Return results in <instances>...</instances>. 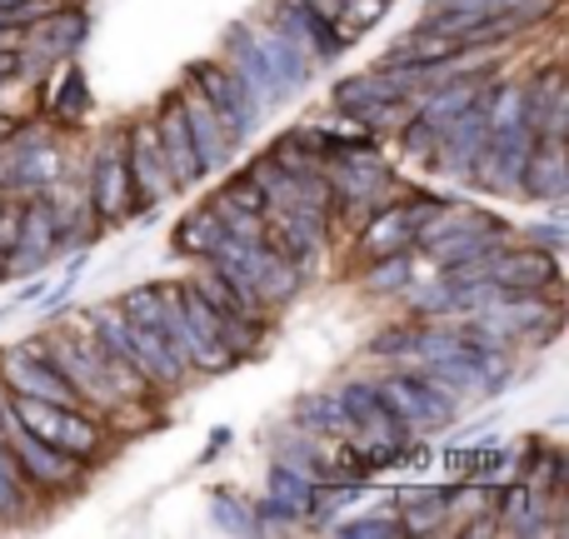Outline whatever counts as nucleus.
<instances>
[{
	"label": "nucleus",
	"instance_id": "f257e3e1",
	"mask_svg": "<svg viewBox=\"0 0 569 539\" xmlns=\"http://www.w3.org/2000/svg\"><path fill=\"white\" fill-rule=\"evenodd\" d=\"M86 190H90L96 220H106V226L136 216V190H130V166H126V130H110V136L100 140L96 160H90Z\"/></svg>",
	"mask_w": 569,
	"mask_h": 539
},
{
	"label": "nucleus",
	"instance_id": "f03ea898",
	"mask_svg": "<svg viewBox=\"0 0 569 539\" xmlns=\"http://www.w3.org/2000/svg\"><path fill=\"white\" fill-rule=\"evenodd\" d=\"M6 450H10L20 480H26L30 490L66 495V490H76V485L86 480V460H76V455H66V450H56V445L36 440V435H26L20 425L6 435Z\"/></svg>",
	"mask_w": 569,
	"mask_h": 539
},
{
	"label": "nucleus",
	"instance_id": "7ed1b4c3",
	"mask_svg": "<svg viewBox=\"0 0 569 539\" xmlns=\"http://www.w3.org/2000/svg\"><path fill=\"white\" fill-rule=\"evenodd\" d=\"M0 385H6L10 395H30V400L76 405V410H86V405H80V395L66 385V375L50 365L46 350H26V345H16V350H0Z\"/></svg>",
	"mask_w": 569,
	"mask_h": 539
},
{
	"label": "nucleus",
	"instance_id": "20e7f679",
	"mask_svg": "<svg viewBox=\"0 0 569 539\" xmlns=\"http://www.w3.org/2000/svg\"><path fill=\"white\" fill-rule=\"evenodd\" d=\"M495 285H500L505 295H555L560 290V256H550V250L540 246H505L490 256V266H485Z\"/></svg>",
	"mask_w": 569,
	"mask_h": 539
},
{
	"label": "nucleus",
	"instance_id": "39448f33",
	"mask_svg": "<svg viewBox=\"0 0 569 539\" xmlns=\"http://www.w3.org/2000/svg\"><path fill=\"white\" fill-rule=\"evenodd\" d=\"M126 166H130V190H136V210H150L176 190L170 180V166L160 156V140H156V126L140 120V126L126 130Z\"/></svg>",
	"mask_w": 569,
	"mask_h": 539
},
{
	"label": "nucleus",
	"instance_id": "423d86ee",
	"mask_svg": "<svg viewBox=\"0 0 569 539\" xmlns=\"http://www.w3.org/2000/svg\"><path fill=\"white\" fill-rule=\"evenodd\" d=\"M190 86L206 96V106L220 116V126H226V136L236 140H246L250 130H256V110H250V100H246V90L236 86V76H230L226 66H210V60H200V66H190Z\"/></svg>",
	"mask_w": 569,
	"mask_h": 539
},
{
	"label": "nucleus",
	"instance_id": "0eeeda50",
	"mask_svg": "<svg viewBox=\"0 0 569 539\" xmlns=\"http://www.w3.org/2000/svg\"><path fill=\"white\" fill-rule=\"evenodd\" d=\"M226 70L236 76V86L246 90V100L256 106V116H260V110H270V106L280 100V90H276V80H270L266 56H260L256 30H250V26H236V30L226 36Z\"/></svg>",
	"mask_w": 569,
	"mask_h": 539
},
{
	"label": "nucleus",
	"instance_id": "6e6552de",
	"mask_svg": "<svg viewBox=\"0 0 569 539\" xmlns=\"http://www.w3.org/2000/svg\"><path fill=\"white\" fill-rule=\"evenodd\" d=\"M176 106H180V116H186V130H190V140H196V156H200V166H206V176L210 170H226L236 140L226 136V126H220V116L206 106V96H200L196 86H186L176 96Z\"/></svg>",
	"mask_w": 569,
	"mask_h": 539
},
{
	"label": "nucleus",
	"instance_id": "1a4fd4ad",
	"mask_svg": "<svg viewBox=\"0 0 569 539\" xmlns=\"http://www.w3.org/2000/svg\"><path fill=\"white\" fill-rule=\"evenodd\" d=\"M150 126H156L160 156H166V166H170V180H176V190H180V186H196V180H206V166H200L196 140H190L186 116H180L176 100H166V106H160V116L150 120Z\"/></svg>",
	"mask_w": 569,
	"mask_h": 539
},
{
	"label": "nucleus",
	"instance_id": "9d476101",
	"mask_svg": "<svg viewBox=\"0 0 569 539\" xmlns=\"http://www.w3.org/2000/svg\"><path fill=\"white\" fill-rule=\"evenodd\" d=\"M520 196L530 200H565L569 196V166H565V140H550V136H535L530 156H525V170H520Z\"/></svg>",
	"mask_w": 569,
	"mask_h": 539
},
{
	"label": "nucleus",
	"instance_id": "9b49d317",
	"mask_svg": "<svg viewBox=\"0 0 569 539\" xmlns=\"http://www.w3.org/2000/svg\"><path fill=\"white\" fill-rule=\"evenodd\" d=\"M355 236H360V256L365 260L395 256V250H415V226H410V216H405V200L380 206L360 230H355Z\"/></svg>",
	"mask_w": 569,
	"mask_h": 539
},
{
	"label": "nucleus",
	"instance_id": "f8f14e48",
	"mask_svg": "<svg viewBox=\"0 0 569 539\" xmlns=\"http://www.w3.org/2000/svg\"><path fill=\"white\" fill-rule=\"evenodd\" d=\"M40 106H46L50 120H60V126H80V120L90 116V86H86V76H80V66L60 60V76L46 86Z\"/></svg>",
	"mask_w": 569,
	"mask_h": 539
},
{
	"label": "nucleus",
	"instance_id": "ddd939ff",
	"mask_svg": "<svg viewBox=\"0 0 569 539\" xmlns=\"http://www.w3.org/2000/svg\"><path fill=\"white\" fill-rule=\"evenodd\" d=\"M290 425L305 435H350V415H345L340 395L330 390H310L290 405Z\"/></svg>",
	"mask_w": 569,
	"mask_h": 539
},
{
	"label": "nucleus",
	"instance_id": "4468645a",
	"mask_svg": "<svg viewBox=\"0 0 569 539\" xmlns=\"http://www.w3.org/2000/svg\"><path fill=\"white\" fill-rule=\"evenodd\" d=\"M56 180H60V156H56V146H16V156H10V166H6V186H26L30 196H40V190H56Z\"/></svg>",
	"mask_w": 569,
	"mask_h": 539
},
{
	"label": "nucleus",
	"instance_id": "2eb2a0df",
	"mask_svg": "<svg viewBox=\"0 0 569 539\" xmlns=\"http://www.w3.org/2000/svg\"><path fill=\"white\" fill-rule=\"evenodd\" d=\"M220 240H226V226L216 220V210H196V216H186L176 226V250L190 260H210L220 250Z\"/></svg>",
	"mask_w": 569,
	"mask_h": 539
},
{
	"label": "nucleus",
	"instance_id": "dca6fc26",
	"mask_svg": "<svg viewBox=\"0 0 569 539\" xmlns=\"http://www.w3.org/2000/svg\"><path fill=\"white\" fill-rule=\"evenodd\" d=\"M266 505H276V510H284L290 515V520H305V515H310V490L315 485L305 480V475H295L290 465H270V475H266Z\"/></svg>",
	"mask_w": 569,
	"mask_h": 539
},
{
	"label": "nucleus",
	"instance_id": "f3484780",
	"mask_svg": "<svg viewBox=\"0 0 569 539\" xmlns=\"http://www.w3.org/2000/svg\"><path fill=\"white\" fill-rule=\"evenodd\" d=\"M415 285V260L410 250H395V256H380L370 260V270H365V290L370 295H400Z\"/></svg>",
	"mask_w": 569,
	"mask_h": 539
},
{
	"label": "nucleus",
	"instance_id": "a211bd4d",
	"mask_svg": "<svg viewBox=\"0 0 569 539\" xmlns=\"http://www.w3.org/2000/svg\"><path fill=\"white\" fill-rule=\"evenodd\" d=\"M216 525L220 530H230V535H256V505L250 500H240V495H230V490H216Z\"/></svg>",
	"mask_w": 569,
	"mask_h": 539
},
{
	"label": "nucleus",
	"instance_id": "6ab92c4d",
	"mask_svg": "<svg viewBox=\"0 0 569 539\" xmlns=\"http://www.w3.org/2000/svg\"><path fill=\"white\" fill-rule=\"evenodd\" d=\"M270 160H276L280 170H290V176H320V156H310V150H305L290 130H284L276 146H270Z\"/></svg>",
	"mask_w": 569,
	"mask_h": 539
},
{
	"label": "nucleus",
	"instance_id": "aec40b11",
	"mask_svg": "<svg viewBox=\"0 0 569 539\" xmlns=\"http://www.w3.org/2000/svg\"><path fill=\"white\" fill-rule=\"evenodd\" d=\"M345 539H405V525L400 515H395V505H385L380 515H370V520H355V525H340Z\"/></svg>",
	"mask_w": 569,
	"mask_h": 539
},
{
	"label": "nucleus",
	"instance_id": "412c9836",
	"mask_svg": "<svg viewBox=\"0 0 569 539\" xmlns=\"http://www.w3.org/2000/svg\"><path fill=\"white\" fill-rule=\"evenodd\" d=\"M220 196H226L236 210H250V216H266V196H260V186L246 176V170H240V176L230 180V186L220 190Z\"/></svg>",
	"mask_w": 569,
	"mask_h": 539
},
{
	"label": "nucleus",
	"instance_id": "4be33fe9",
	"mask_svg": "<svg viewBox=\"0 0 569 539\" xmlns=\"http://www.w3.org/2000/svg\"><path fill=\"white\" fill-rule=\"evenodd\" d=\"M16 240H20V206H0V266L10 260V250H16Z\"/></svg>",
	"mask_w": 569,
	"mask_h": 539
},
{
	"label": "nucleus",
	"instance_id": "5701e85b",
	"mask_svg": "<svg viewBox=\"0 0 569 539\" xmlns=\"http://www.w3.org/2000/svg\"><path fill=\"white\" fill-rule=\"evenodd\" d=\"M565 240H569V230L560 226V220H545L540 230H530V246L550 250V256H560V250H565Z\"/></svg>",
	"mask_w": 569,
	"mask_h": 539
},
{
	"label": "nucleus",
	"instance_id": "b1692460",
	"mask_svg": "<svg viewBox=\"0 0 569 539\" xmlns=\"http://www.w3.org/2000/svg\"><path fill=\"white\" fill-rule=\"evenodd\" d=\"M10 430H16V415H10V390L0 385V440H6Z\"/></svg>",
	"mask_w": 569,
	"mask_h": 539
},
{
	"label": "nucleus",
	"instance_id": "393cba45",
	"mask_svg": "<svg viewBox=\"0 0 569 539\" xmlns=\"http://www.w3.org/2000/svg\"><path fill=\"white\" fill-rule=\"evenodd\" d=\"M0 6H10V0H0Z\"/></svg>",
	"mask_w": 569,
	"mask_h": 539
}]
</instances>
